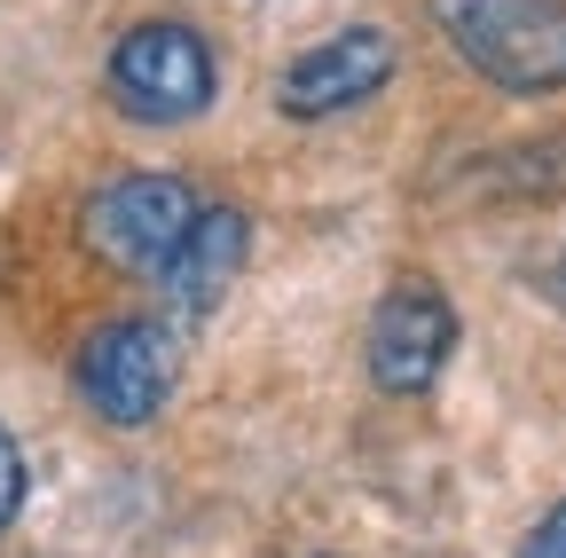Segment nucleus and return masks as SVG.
Returning <instances> with one entry per match:
<instances>
[{"instance_id": "obj_1", "label": "nucleus", "mask_w": 566, "mask_h": 558, "mask_svg": "<svg viewBox=\"0 0 566 558\" xmlns=\"http://www.w3.org/2000/svg\"><path fill=\"white\" fill-rule=\"evenodd\" d=\"M441 40L504 95L566 87V0H433Z\"/></svg>"}, {"instance_id": "obj_2", "label": "nucleus", "mask_w": 566, "mask_h": 558, "mask_svg": "<svg viewBox=\"0 0 566 558\" xmlns=\"http://www.w3.org/2000/svg\"><path fill=\"white\" fill-rule=\"evenodd\" d=\"M103 80H111V103H118L126 118H142V126H189V118L212 110L221 63H212V48H205L197 24L150 17V24L118 32Z\"/></svg>"}, {"instance_id": "obj_3", "label": "nucleus", "mask_w": 566, "mask_h": 558, "mask_svg": "<svg viewBox=\"0 0 566 558\" xmlns=\"http://www.w3.org/2000/svg\"><path fill=\"white\" fill-rule=\"evenodd\" d=\"M71 378H80V401L103 425H150L181 386V338L158 315H118L80 346Z\"/></svg>"}, {"instance_id": "obj_4", "label": "nucleus", "mask_w": 566, "mask_h": 558, "mask_svg": "<svg viewBox=\"0 0 566 558\" xmlns=\"http://www.w3.org/2000/svg\"><path fill=\"white\" fill-rule=\"evenodd\" d=\"M189 221H197V189L189 181H174V173H118V181H103L95 197H87V244H95V260H111L118 275H166V260H174V244L189 236Z\"/></svg>"}, {"instance_id": "obj_5", "label": "nucleus", "mask_w": 566, "mask_h": 558, "mask_svg": "<svg viewBox=\"0 0 566 558\" xmlns=\"http://www.w3.org/2000/svg\"><path fill=\"white\" fill-rule=\"evenodd\" d=\"M457 355V307L441 284H424V275H401V284L370 307V386L378 393H433L441 370Z\"/></svg>"}, {"instance_id": "obj_6", "label": "nucleus", "mask_w": 566, "mask_h": 558, "mask_svg": "<svg viewBox=\"0 0 566 558\" xmlns=\"http://www.w3.org/2000/svg\"><path fill=\"white\" fill-rule=\"evenodd\" d=\"M394 63H401L394 32L346 24V32H331V40H315V48H300L292 63H283L275 103H283V118H338V110H363V103L394 80Z\"/></svg>"}, {"instance_id": "obj_7", "label": "nucleus", "mask_w": 566, "mask_h": 558, "mask_svg": "<svg viewBox=\"0 0 566 558\" xmlns=\"http://www.w3.org/2000/svg\"><path fill=\"white\" fill-rule=\"evenodd\" d=\"M244 252H252V221L237 213V204H197V221L174 244V260H166L158 284H166V299L181 315H205V307H221V292L237 284Z\"/></svg>"}, {"instance_id": "obj_8", "label": "nucleus", "mask_w": 566, "mask_h": 558, "mask_svg": "<svg viewBox=\"0 0 566 558\" xmlns=\"http://www.w3.org/2000/svg\"><path fill=\"white\" fill-rule=\"evenodd\" d=\"M495 181L520 189V197H558V189H566V143H520V150H495Z\"/></svg>"}, {"instance_id": "obj_9", "label": "nucleus", "mask_w": 566, "mask_h": 558, "mask_svg": "<svg viewBox=\"0 0 566 558\" xmlns=\"http://www.w3.org/2000/svg\"><path fill=\"white\" fill-rule=\"evenodd\" d=\"M17 512H24V449L9 441V425H0V535H9Z\"/></svg>"}, {"instance_id": "obj_10", "label": "nucleus", "mask_w": 566, "mask_h": 558, "mask_svg": "<svg viewBox=\"0 0 566 558\" xmlns=\"http://www.w3.org/2000/svg\"><path fill=\"white\" fill-rule=\"evenodd\" d=\"M520 558H566V504L535 519V535L520 543Z\"/></svg>"}, {"instance_id": "obj_11", "label": "nucleus", "mask_w": 566, "mask_h": 558, "mask_svg": "<svg viewBox=\"0 0 566 558\" xmlns=\"http://www.w3.org/2000/svg\"><path fill=\"white\" fill-rule=\"evenodd\" d=\"M543 299H551V307H566V244L543 260Z\"/></svg>"}]
</instances>
